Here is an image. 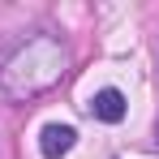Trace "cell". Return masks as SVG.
I'll return each mask as SVG.
<instances>
[{"instance_id":"cell-1","label":"cell","mask_w":159,"mask_h":159,"mask_svg":"<svg viewBox=\"0 0 159 159\" xmlns=\"http://www.w3.org/2000/svg\"><path fill=\"white\" fill-rule=\"evenodd\" d=\"M69 73V43L56 34H30L0 56V95L9 103H30L48 95Z\"/></svg>"},{"instance_id":"cell-4","label":"cell","mask_w":159,"mask_h":159,"mask_svg":"<svg viewBox=\"0 0 159 159\" xmlns=\"http://www.w3.org/2000/svg\"><path fill=\"white\" fill-rule=\"evenodd\" d=\"M155 142H159V129H155Z\"/></svg>"},{"instance_id":"cell-3","label":"cell","mask_w":159,"mask_h":159,"mask_svg":"<svg viewBox=\"0 0 159 159\" xmlns=\"http://www.w3.org/2000/svg\"><path fill=\"white\" fill-rule=\"evenodd\" d=\"M90 112H95V120L116 125V120H125V95H120L116 86H107V90H99V95L90 99Z\"/></svg>"},{"instance_id":"cell-2","label":"cell","mask_w":159,"mask_h":159,"mask_svg":"<svg viewBox=\"0 0 159 159\" xmlns=\"http://www.w3.org/2000/svg\"><path fill=\"white\" fill-rule=\"evenodd\" d=\"M73 142H78V129H73V125H43V133H39V151H43L48 159L69 155Z\"/></svg>"}]
</instances>
